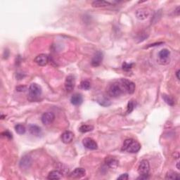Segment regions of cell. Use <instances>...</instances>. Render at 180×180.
Instances as JSON below:
<instances>
[{"instance_id": "6da1fadb", "label": "cell", "mask_w": 180, "mask_h": 180, "mask_svg": "<svg viewBox=\"0 0 180 180\" xmlns=\"http://www.w3.org/2000/svg\"><path fill=\"white\" fill-rule=\"evenodd\" d=\"M29 96L32 99H37L41 96L42 89L40 85L37 83H32L30 84L28 89Z\"/></svg>"}, {"instance_id": "7a4b0ae2", "label": "cell", "mask_w": 180, "mask_h": 180, "mask_svg": "<svg viewBox=\"0 0 180 180\" xmlns=\"http://www.w3.org/2000/svg\"><path fill=\"white\" fill-rule=\"evenodd\" d=\"M124 92L121 83H113L108 89V94L112 97H118Z\"/></svg>"}, {"instance_id": "3957f363", "label": "cell", "mask_w": 180, "mask_h": 180, "mask_svg": "<svg viewBox=\"0 0 180 180\" xmlns=\"http://www.w3.org/2000/svg\"><path fill=\"white\" fill-rule=\"evenodd\" d=\"M170 51L167 49H163L161 51H160L158 53V63L161 64V65H168L170 63Z\"/></svg>"}, {"instance_id": "277c9868", "label": "cell", "mask_w": 180, "mask_h": 180, "mask_svg": "<svg viewBox=\"0 0 180 180\" xmlns=\"http://www.w3.org/2000/svg\"><path fill=\"white\" fill-rule=\"evenodd\" d=\"M120 83L121 84L124 92H126L128 94H133L134 92L135 84L134 83L126 79H121Z\"/></svg>"}, {"instance_id": "5b68a950", "label": "cell", "mask_w": 180, "mask_h": 180, "mask_svg": "<svg viewBox=\"0 0 180 180\" xmlns=\"http://www.w3.org/2000/svg\"><path fill=\"white\" fill-rule=\"evenodd\" d=\"M32 158H31L30 155H24V156L22 157L21 161H20V163H19L20 168L23 170H28V169L30 168L31 165H32Z\"/></svg>"}, {"instance_id": "8992f818", "label": "cell", "mask_w": 180, "mask_h": 180, "mask_svg": "<svg viewBox=\"0 0 180 180\" xmlns=\"http://www.w3.org/2000/svg\"><path fill=\"white\" fill-rule=\"evenodd\" d=\"M150 170V164L147 160H142L138 167V172L140 175H148Z\"/></svg>"}, {"instance_id": "52a82bcc", "label": "cell", "mask_w": 180, "mask_h": 180, "mask_svg": "<svg viewBox=\"0 0 180 180\" xmlns=\"http://www.w3.org/2000/svg\"><path fill=\"white\" fill-rule=\"evenodd\" d=\"M83 144L84 146L90 150H96L98 148L97 143L94 139L90 137H86L83 140Z\"/></svg>"}, {"instance_id": "ba28073f", "label": "cell", "mask_w": 180, "mask_h": 180, "mask_svg": "<svg viewBox=\"0 0 180 180\" xmlns=\"http://www.w3.org/2000/svg\"><path fill=\"white\" fill-rule=\"evenodd\" d=\"M75 86V80L73 75H68L65 80V88L67 92H72Z\"/></svg>"}, {"instance_id": "9c48e42d", "label": "cell", "mask_w": 180, "mask_h": 180, "mask_svg": "<svg viewBox=\"0 0 180 180\" xmlns=\"http://www.w3.org/2000/svg\"><path fill=\"white\" fill-rule=\"evenodd\" d=\"M55 115L52 112H46L42 115V122L44 125H50L54 122Z\"/></svg>"}, {"instance_id": "30bf717a", "label": "cell", "mask_w": 180, "mask_h": 180, "mask_svg": "<svg viewBox=\"0 0 180 180\" xmlns=\"http://www.w3.org/2000/svg\"><path fill=\"white\" fill-rule=\"evenodd\" d=\"M104 59V54L103 53L100 51H98L96 53H95L94 56H93L92 59V66L94 67H97V66H99L102 63V61H103Z\"/></svg>"}, {"instance_id": "8fae6325", "label": "cell", "mask_w": 180, "mask_h": 180, "mask_svg": "<svg viewBox=\"0 0 180 180\" xmlns=\"http://www.w3.org/2000/svg\"><path fill=\"white\" fill-rule=\"evenodd\" d=\"M135 14H136L137 19L143 21V20L146 19L148 16H149L150 12L148 8H139L138 10H137Z\"/></svg>"}, {"instance_id": "7c38bea8", "label": "cell", "mask_w": 180, "mask_h": 180, "mask_svg": "<svg viewBox=\"0 0 180 180\" xmlns=\"http://www.w3.org/2000/svg\"><path fill=\"white\" fill-rule=\"evenodd\" d=\"M35 62L39 66H44L48 63L49 56L46 54H39L35 59Z\"/></svg>"}, {"instance_id": "4fadbf2b", "label": "cell", "mask_w": 180, "mask_h": 180, "mask_svg": "<svg viewBox=\"0 0 180 180\" xmlns=\"http://www.w3.org/2000/svg\"><path fill=\"white\" fill-rule=\"evenodd\" d=\"M86 174V171L84 168H75L74 170L70 174V177L72 178H81L84 177Z\"/></svg>"}, {"instance_id": "5bb4252c", "label": "cell", "mask_w": 180, "mask_h": 180, "mask_svg": "<svg viewBox=\"0 0 180 180\" xmlns=\"http://www.w3.org/2000/svg\"><path fill=\"white\" fill-rule=\"evenodd\" d=\"M73 137H74V134H73L72 132H70V131H66L61 135V141L64 144H70V142H72Z\"/></svg>"}, {"instance_id": "9a60e30c", "label": "cell", "mask_w": 180, "mask_h": 180, "mask_svg": "<svg viewBox=\"0 0 180 180\" xmlns=\"http://www.w3.org/2000/svg\"><path fill=\"white\" fill-rule=\"evenodd\" d=\"M83 98L80 94H73L70 99V102L73 105L79 106L83 103Z\"/></svg>"}, {"instance_id": "2e32d148", "label": "cell", "mask_w": 180, "mask_h": 180, "mask_svg": "<svg viewBox=\"0 0 180 180\" xmlns=\"http://www.w3.org/2000/svg\"><path fill=\"white\" fill-rule=\"evenodd\" d=\"M141 149V144H140L139 142L136 141H133L132 143L130 144V146H129L127 149L126 151L129 153H137Z\"/></svg>"}, {"instance_id": "e0dca14e", "label": "cell", "mask_w": 180, "mask_h": 180, "mask_svg": "<svg viewBox=\"0 0 180 180\" xmlns=\"http://www.w3.org/2000/svg\"><path fill=\"white\" fill-rule=\"evenodd\" d=\"M63 177V173L59 170H53L49 173L47 179L51 180L54 179H60Z\"/></svg>"}, {"instance_id": "ac0fdd59", "label": "cell", "mask_w": 180, "mask_h": 180, "mask_svg": "<svg viewBox=\"0 0 180 180\" xmlns=\"http://www.w3.org/2000/svg\"><path fill=\"white\" fill-rule=\"evenodd\" d=\"M105 163L108 167L110 168H116L118 165V161H117L115 158L113 157H107L105 160Z\"/></svg>"}, {"instance_id": "d6986e66", "label": "cell", "mask_w": 180, "mask_h": 180, "mask_svg": "<svg viewBox=\"0 0 180 180\" xmlns=\"http://www.w3.org/2000/svg\"><path fill=\"white\" fill-rule=\"evenodd\" d=\"M92 5L94 8H100V7H106V6H110L111 4L110 2L106 1H102V0H98L92 2Z\"/></svg>"}, {"instance_id": "ffe728a7", "label": "cell", "mask_w": 180, "mask_h": 180, "mask_svg": "<svg viewBox=\"0 0 180 180\" xmlns=\"http://www.w3.org/2000/svg\"><path fill=\"white\" fill-rule=\"evenodd\" d=\"M29 131H30V134L34 136H39L41 134V128L35 125H30L29 126Z\"/></svg>"}, {"instance_id": "44dd1931", "label": "cell", "mask_w": 180, "mask_h": 180, "mask_svg": "<svg viewBox=\"0 0 180 180\" xmlns=\"http://www.w3.org/2000/svg\"><path fill=\"white\" fill-rule=\"evenodd\" d=\"M166 179H180V176L178 173L173 172V171H170L166 174L165 176Z\"/></svg>"}, {"instance_id": "7402d4cb", "label": "cell", "mask_w": 180, "mask_h": 180, "mask_svg": "<svg viewBox=\"0 0 180 180\" xmlns=\"http://www.w3.org/2000/svg\"><path fill=\"white\" fill-rule=\"evenodd\" d=\"M98 103H99L101 106H104V107H107V106H109L111 105V102L110 100L105 97H103L101 98V99H98Z\"/></svg>"}, {"instance_id": "603a6c76", "label": "cell", "mask_w": 180, "mask_h": 180, "mask_svg": "<svg viewBox=\"0 0 180 180\" xmlns=\"http://www.w3.org/2000/svg\"><path fill=\"white\" fill-rule=\"evenodd\" d=\"M15 130L19 134H23L25 133L26 129H25V127L23 125L19 124V125H16L15 126Z\"/></svg>"}, {"instance_id": "cb8c5ba5", "label": "cell", "mask_w": 180, "mask_h": 180, "mask_svg": "<svg viewBox=\"0 0 180 180\" xmlns=\"http://www.w3.org/2000/svg\"><path fill=\"white\" fill-rule=\"evenodd\" d=\"M93 129H94V127H93V126H92V125H83L80 127L79 130H80V132L82 133H86V132H90V131H92Z\"/></svg>"}, {"instance_id": "d4e9b609", "label": "cell", "mask_w": 180, "mask_h": 180, "mask_svg": "<svg viewBox=\"0 0 180 180\" xmlns=\"http://www.w3.org/2000/svg\"><path fill=\"white\" fill-rule=\"evenodd\" d=\"M163 99H164V101H165V103L168 104L169 106H173L175 105L174 99H173L171 97L168 96V95H166V94L163 95Z\"/></svg>"}, {"instance_id": "484cf974", "label": "cell", "mask_w": 180, "mask_h": 180, "mask_svg": "<svg viewBox=\"0 0 180 180\" xmlns=\"http://www.w3.org/2000/svg\"><path fill=\"white\" fill-rule=\"evenodd\" d=\"M134 141V139H126L125 141H124V143H123V147H122V151H127V149L128 148V147L129 146H130V145L132 143V141Z\"/></svg>"}, {"instance_id": "4316f807", "label": "cell", "mask_w": 180, "mask_h": 180, "mask_svg": "<svg viewBox=\"0 0 180 180\" xmlns=\"http://www.w3.org/2000/svg\"><path fill=\"white\" fill-rule=\"evenodd\" d=\"M80 87L82 89H83L84 90H89L91 87V84L89 81L84 80L83 82H81Z\"/></svg>"}, {"instance_id": "83f0119b", "label": "cell", "mask_w": 180, "mask_h": 180, "mask_svg": "<svg viewBox=\"0 0 180 180\" xmlns=\"http://www.w3.org/2000/svg\"><path fill=\"white\" fill-rule=\"evenodd\" d=\"M134 108V104L132 101H130L127 104V113H130Z\"/></svg>"}, {"instance_id": "f1b7e54d", "label": "cell", "mask_w": 180, "mask_h": 180, "mask_svg": "<svg viewBox=\"0 0 180 180\" xmlns=\"http://www.w3.org/2000/svg\"><path fill=\"white\" fill-rule=\"evenodd\" d=\"M133 64L132 63H127L126 62H124L123 64V69L125 70H130L132 68Z\"/></svg>"}, {"instance_id": "f546056e", "label": "cell", "mask_w": 180, "mask_h": 180, "mask_svg": "<svg viewBox=\"0 0 180 180\" xmlns=\"http://www.w3.org/2000/svg\"><path fill=\"white\" fill-rule=\"evenodd\" d=\"M2 135L3 137H6V138H8L9 139H12V134L10 132H8V131H4V132L2 133Z\"/></svg>"}, {"instance_id": "4dcf8cb0", "label": "cell", "mask_w": 180, "mask_h": 180, "mask_svg": "<svg viewBox=\"0 0 180 180\" xmlns=\"http://www.w3.org/2000/svg\"><path fill=\"white\" fill-rule=\"evenodd\" d=\"M128 178H129L128 174H127V173H125V174L121 175V176L117 177V179H121V180H127V179H128Z\"/></svg>"}, {"instance_id": "1f68e13d", "label": "cell", "mask_w": 180, "mask_h": 180, "mask_svg": "<svg viewBox=\"0 0 180 180\" xmlns=\"http://www.w3.org/2000/svg\"><path fill=\"white\" fill-rule=\"evenodd\" d=\"M16 90L18 92H25L26 90V87L25 86H19L16 87Z\"/></svg>"}, {"instance_id": "d6a6232c", "label": "cell", "mask_w": 180, "mask_h": 180, "mask_svg": "<svg viewBox=\"0 0 180 180\" xmlns=\"http://www.w3.org/2000/svg\"><path fill=\"white\" fill-rule=\"evenodd\" d=\"M148 178H149L148 174V175H140L138 178H137V179H147Z\"/></svg>"}, {"instance_id": "836d02e7", "label": "cell", "mask_w": 180, "mask_h": 180, "mask_svg": "<svg viewBox=\"0 0 180 180\" xmlns=\"http://www.w3.org/2000/svg\"><path fill=\"white\" fill-rule=\"evenodd\" d=\"M163 44V42H158V43H154V44H148L147 46H146L145 48H148V47H151V46H157V45H159V44Z\"/></svg>"}, {"instance_id": "e575fe53", "label": "cell", "mask_w": 180, "mask_h": 180, "mask_svg": "<svg viewBox=\"0 0 180 180\" xmlns=\"http://www.w3.org/2000/svg\"><path fill=\"white\" fill-rule=\"evenodd\" d=\"M179 72H180L179 70H178L176 72V76H177V78L178 80H179Z\"/></svg>"}, {"instance_id": "d590c367", "label": "cell", "mask_w": 180, "mask_h": 180, "mask_svg": "<svg viewBox=\"0 0 180 180\" xmlns=\"http://www.w3.org/2000/svg\"><path fill=\"white\" fill-rule=\"evenodd\" d=\"M179 163L178 162V163H177V169H178V170H180V168H179Z\"/></svg>"}]
</instances>
